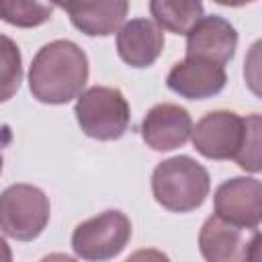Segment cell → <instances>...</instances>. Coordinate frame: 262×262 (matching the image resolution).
<instances>
[{"label": "cell", "mask_w": 262, "mask_h": 262, "mask_svg": "<svg viewBox=\"0 0 262 262\" xmlns=\"http://www.w3.org/2000/svg\"><path fill=\"white\" fill-rule=\"evenodd\" d=\"M88 80L86 53L68 39L43 45L29 68V88L43 104H66L84 90Z\"/></svg>", "instance_id": "1"}, {"label": "cell", "mask_w": 262, "mask_h": 262, "mask_svg": "<svg viewBox=\"0 0 262 262\" xmlns=\"http://www.w3.org/2000/svg\"><path fill=\"white\" fill-rule=\"evenodd\" d=\"M211 190V178L203 164L190 156H174L156 166L151 174V192L160 207L172 213H190L199 209Z\"/></svg>", "instance_id": "2"}, {"label": "cell", "mask_w": 262, "mask_h": 262, "mask_svg": "<svg viewBox=\"0 0 262 262\" xmlns=\"http://www.w3.org/2000/svg\"><path fill=\"white\" fill-rule=\"evenodd\" d=\"M80 129L98 141H115L125 135L131 119L129 102L119 88L92 86L82 90L74 108Z\"/></svg>", "instance_id": "3"}, {"label": "cell", "mask_w": 262, "mask_h": 262, "mask_svg": "<svg viewBox=\"0 0 262 262\" xmlns=\"http://www.w3.org/2000/svg\"><path fill=\"white\" fill-rule=\"evenodd\" d=\"M47 194L33 184H10L0 192V231L18 242H31L49 223Z\"/></svg>", "instance_id": "4"}, {"label": "cell", "mask_w": 262, "mask_h": 262, "mask_svg": "<svg viewBox=\"0 0 262 262\" xmlns=\"http://www.w3.org/2000/svg\"><path fill=\"white\" fill-rule=\"evenodd\" d=\"M131 231V219L123 211L108 209L76 225L72 250L84 260H111L125 250Z\"/></svg>", "instance_id": "5"}, {"label": "cell", "mask_w": 262, "mask_h": 262, "mask_svg": "<svg viewBox=\"0 0 262 262\" xmlns=\"http://www.w3.org/2000/svg\"><path fill=\"white\" fill-rule=\"evenodd\" d=\"M256 117L244 119L233 111H211L190 129L192 145L207 160H235Z\"/></svg>", "instance_id": "6"}, {"label": "cell", "mask_w": 262, "mask_h": 262, "mask_svg": "<svg viewBox=\"0 0 262 262\" xmlns=\"http://www.w3.org/2000/svg\"><path fill=\"white\" fill-rule=\"evenodd\" d=\"M258 229H246L211 215L199 231V250L209 262H237L254 256L250 250H258Z\"/></svg>", "instance_id": "7"}, {"label": "cell", "mask_w": 262, "mask_h": 262, "mask_svg": "<svg viewBox=\"0 0 262 262\" xmlns=\"http://www.w3.org/2000/svg\"><path fill=\"white\" fill-rule=\"evenodd\" d=\"M213 203L217 217L246 229H258L262 219V184L246 176L225 180L217 186Z\"/></svg>", "instance_id": "8"}, {"label": "cell", "mask_w": 262, "mask_h": 262, "mask_svg": "<svg viewBox=\"0 0 262 262\" xmlns=\"http://www.w3.org/2000/svg\"><path fill=\"white\" fill-rule=\"evenodd\" d=\"M237 47V31L223 16H201L186 31V57H201L225 66Z\"/></svg>", "instance_id": "9"}, {"label": "cell", "mask_w": 262, "mask_h": 262, "mask_svg": "<svg viewBox=\"0 0 262 262\" xmlns=\"http://www.w3.org/2000/svg\"><path fill=\"white\" fill-rule=\"evenodd\" d=\"M166 84L188 100H205L219 94L227 84L225 68L201 57H186L172 66Z\"/></svg>", "instance_id": "10"}, {"label": "cell", "mask_w": 262, "mask_h": 262, "mask_svg": "<svg viewBox=\"0 0 262 262\" xmlns=\"http://www.w3.org/2000/svg\"><path fill=\"white\" fill-rule=\"evenodd\" d=\"M192 119L186 108L172 102L156 104L141 121V137L156 151H172L190 139Z\"/></svg>", "instance_id": "11"}, {"label": "cell", "mask_w": 262, "mask_h": 262, "mask_svg": "<svg viewBox=\"0 0 262 262\" xmlns=\"http://www.w3.org/2000/svg\"><path fill=\"white\" fill-rule=\"evenodd\" d=\"M164 49V33L149 18H131L117 31V53L131 68H149Z\"/></svg>", "instance_id": "12"}, {"label": "cell", "mask_w": 262, "mask_h": 262, "mask_svg": "<svg viewBox=\"0 0 262 262\" xmlns=\"http://www.w3.org/2000/svg\"><path fill=\"white\" fill-rule=\"evenodd\" d=\"M72 25L88 37H106L125 23L129 0H68Z\"/></svg>", "instance_id": "13"}, {"label": "cell", "mask_w": 262, "mask_h": 262, "mask_svg": "<svg viewBox=\"0 0 262 262\" xmlns=\"http://www.w3.org/2000/svg\"><path fill=\"white\" fill-rule=\"evenodd\" d=\"M154 23L170 33L186 35V31L203 16L201 0H149Z\"/></svg>", "instance_id": "14"}, {"label": "cell", "mask_w": 262, "mask_h": 262, "mask_svg": "<svg viewBox=\"0 0 262 262\" xmlns=\"http://www.w3.org/2000/svg\"><path fill=\"white\" fill-rule=\"evenodd\" d=\"M53 14L51 0H0V18L12 27L33 29Z\"/></svg>", "instance_id": "15"}, {"label": "cell", "mask_w": 262, "mask_h": 262, "mask_svg": "<svg viewBox=\"0 0 262 262\" xmlns=\"http://www.w3.org/2000/svg\"><path fill=\"white\" fill-rule=\"evenodd\" d=\"M23 82V57L18 45L0 35V102L10 100Z\"/></svg>", "instance_id": "16"}, {"label": "cell", "mask_w": 262, "mask_h": 262, "mask_svg": "<svg viewBox=\"0 0 262 262\" xmlns=\"http://www.w3.org/2000/svg\"><path fill=\"white\" fill-rule=\"evenodd\" d=\"M235 162L242 170H248L254 174L260 172V115L254 119L250 133L246 137V143H244L239 156L235 158Z\"/></svg>", "instance_id": "17"}, {"label": "cell", "mask_w": 262, "mask_h": 262, "mask_svg": "<svg viewBox=\"0 0 262 262\" xmlns=\"http://www.w3.org/2000/svg\"><path fill=\"white\" fill-rule=\"evenodd\" d=\"M12 260V252H10V246L6 244L4 237H0V262H10Z\"/></svg>", "instance_id": "18"}, {"label": "cell", "mask_w": 262, "mask_h": 262, "mask_svg": "<svg viewBox=\"0 0 262 262\" xmlns=\"http://www.w3.org/2000/svg\"><path fill=\"white\" fill-rule=\"evenodd\" d=\"M213 2H217V4H221V6L237 8V6H246V4H250V2H254V0H213Z\"/></svg>", "instance_id": "19"}, {"label": "cell", "mask_w": 262, "mask_h": 262, "mask_svg": "<svg viewBox=\"0 0 262 262\" xmlns=\"http://www.w3.org/2000/svg\"><path fill=\"white\" fill-rule=\"evenodd\" d=\"M53 2V6H59V8H63L66 10V6H68V0H51Z\"/></svg>", "instance_id": "20"}, {"label": "cell", "mask_w": 262, "mask_h": 262, "mask_svg": "<svg viewBox=\"0 0 262 262\" xmlns=\"http://www.w3.org/2000/svg\"><path fill=\"white\" fill-rule=\"evenodd\" d=\"M2 166H4V158H2V151H0V174H2Z\"/></svg>", "instance_id": "21"}]
</instances>
